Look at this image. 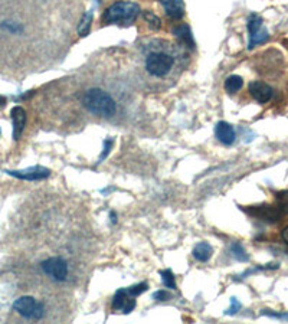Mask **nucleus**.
<instances>
[{"mask_svg": "<svg viewBox=\"0 0 288 324\" xmlns=\"http://www.w3.org/2000/svg\"><path fill=\"white\" fill-rule=\"evenodd\" d=\"M277 199V208L281 211V214L288 215V190H281L275 195Z\"/></svg>", "mask_w": 288, "mask_h": 324, "instance_id": "obj_18", "label": "nucleus"}, {"mask_svg": "<svg viewBox=\"0 0 288 324\" xmlns=\"http://www.w3.org/2000/svg\"><path fill=\"white\" fill-rule=\"evenodd\" d=\"M41 268L43 273L55 281H65L68 277V264L65 259H62L60 256H51V258L42 261Z\"/></svg>", "mask_w": 288, "mask_h": 324, "instance_id": "obj_6", "label": "nucleus"}, {"mask_svg": "<svg viewBox=\"0 0 288 324\" xmlns=\"http://www.w3.org/2000/svg\"><path fill=\"white\" fill-rule=\"evenodd\" d=\"M93 19H94L93 10H88V12H85L84 16H82V19H81V22H79V25H78V35H79L81 38H84V36H87V35L90 34V29H91Z\"/></svg>", "mask_w": 288, "mask_h": 324, "instance_id": "obj_16", "label": "nucleus"}, {"mask_svg": "<svg viewBox=\"0 0 288 324\" xmlns=\"http://www.w3.org/2000/svg\"><path fill=\"white\" fill-rule=\"evenodd\" d=\"M242 85H244V79L239 75H231L225 81V90H226L228 94H237L238 91L242 88Z\"/></svg>", "mask_w": 288, "mask_h": 324, "instance_id": "obj_17", "label": "nucleus"}, {"mask_svg": "<svg viewBox=\"0 0 288 324\" xmlns=\"http://www.w3.org/2000/svg\"><path fill=\"white\" fill-rule=\"evenodd\" d=\"M12 121H13V140H19L26 126V111L22 107H13L10 111Z\"/></svg>", "mask_w": 288, "mask_h": 324, "instance_id": "obj_11", "label": "nucleus"}, {"mask_svg": "<svg viewBox=\"0 0 288 324\" xmlns=\"http://www.w3.org/2000/svg\"><path fill=\"white\" fill-rule=\"evenodd\" d=\"M239 310H241V303H239L235 297H232V299H231V308L226 311V314L234 316V314H237Z\"/></svg>", "mask_w": 288, "mask_h": 324, "instance_id": "obj_25", "label": "nucleus"}, {"mask_svg": "<svg viewBox=\"0 0 288 324\" xmlns=\"http://www.w3.org/2000/svg\"><path fill=\"white\" fill-rule=\"evenodd\" d=\"M213 254V248L208 244V242H200L197 244L193 249V256H195L197 261L200 262H206L211 259V256Z\"/></svg>", "mask_w": 288, "mask_h": 324, "instance_id": "obj_15", "label": "nucleus"}, {"mask_svg": "<svg viewBox=\"0 0 288 324\" xmlns=\"http://www.w3.org/2000/svg\"><path fill=\"white\" fill-rule=\"evenodd\" d=\"M153 297L157 300V301H166V300H169L171 296H170L167 291L160 290V291H156V292L153 294Z\"/></svg>", "mask_w": 288, "mask_h": 324, "instance_id": "obj_27", "label": "nucleus"}, {"mask_svg": "<svg viewBox=\"0 0 288 324\" xmlns=\"http://www.w3.org/2000/svg\"><path fill=\"white\" fill-rule=\"evenodd\" d=\"M282 239H284V242L288 245V226H285V228L282 229Z\"/></svg>", "mask_w": 288, "mask_h": 324, "instance_id": "obj_28", "label": "nucleus"}, {"mask_svg": "<svg viewBox=\"0 0 288 324\" xmlns=\"http://www.w3.org/2000/svg\"><path fill=\"white\" fill-rule=\"evenodd\" d=\"M140 12H141V9L134 2L120 0L105 9V12L102 15V22L105 25H110V23L131 25L138 17Z\"/></svg>", "mask_w": 288, "mask_h": 324, "instance_id": "obj_2", "label": "nucleus"}, {"mask_svg": "<svg viewBox=\"0 0 288 324\" xmlns=\"http://www.w3.org/2000/svg\"><path fill=\"white\" fill-rule=\"evenodd\" d=\"M144 19L147 20V23L152 26L153 29H159L160 27V19L156 16L153 12H146L144 13Z\"/></svg>", "mask_w": 288, "mask_h": 324, "instance_id": "obj_22", "label": "nucleus"}, {"mask_svg": "<svg viewBox=\"0 0 288 324\" xmlns=\"http://www.w3.org/2000/svg\"><path fill=\"white\" fill-rule=\"evenodd\" d=\"M261 314L272 317V318H278V320H288V313H274L271 310H263Z\"/></svg>", "mask_w": 288, "mask_h": 324, "instance_id": "obj_24", "label": "nucleus"}, {"mask_svg": "<svg viewBox=\"0 0 288 324\" xmlns=\"http://www.w3.org/2000/svg\"><path fill=\"white\" fill-rule=\"evenodd\" d=\"M0 27L6 29L10 34H17V32H22V31H23L22 26H19L17 23H12V22H3V23L0 25Z\"/></svg>", "mask_w": 288, "mask_h": 324, "instance_id": "obj_23", "label": "nucleus"}, {"mask_svg": "<svg viewBox=\"0 0 288 324\" xmlns=\"http://www.w3.org/2000/svg\"><path fill=\"white\" fill-rule=\"evenodd\" d=\"M164 9L166 15L173 20H180L185 15V3L183 0H159Z\"/></svg>", "mask_w": 288, "mask_h": 324, "instance_id": "obj_13", "label": "nucleus"}, {"mask_svg": "<svg viewBox=\"0 0 288 324\" xmlns=\"http://www.w3.org/2000/svg\"><path fill=\"white\" fill-rule=\"evenodd\" d=\"M82 104L91 114L102 119H110L117 111V104L114 98L100 88L88 90L82 97Z\"/></svg>", "mask_w": 288, "mask_h": 324, "instance_id": "obj_1", "label": "nucleus"}, {"mask_svg": "<svg viewBox=\"0 0 288 324\" xmlns=\"http://www.w3.org/2000/svg\"><path fill=\"white\" fill-rule=\"evenodd\" d=\"M231 252H232V255L235 256L238 261H241V262H246V261L249 259V255L246 254L245 248L242 247L241 244H238V242L231 247Z\"/></svg>", "mask_w": 288, "mask_h": 324, "instance_id": "obj_19", "label": "nucleus"}, {"mask_svg": "<svg viewBox=\"0 0 288 324\" xmlns=\"http://www.w3.org/2000/svg\"><path fill=\"white\" fill-rule=\"evenodd\" d=\"M149 288V285L146 284V282H140V284H136V285H133V287H128L127 291L133 296V297H138V296H141L144 291H147Z\"/></svg>", "mask_w": 288, "mask_h": 324, "instance_id": "obj_21", "label": "nucleus"}, {"mask_svg": "<svg viewBox=\"0 0 288 324\" xmlns=\"http://www.w3.org/2000/svg\"><path fill=\"white\" fill-rule=\"evenodd\" d=\"M160 275L161 280H163V284H164L167 288H171V290L176 288V280H175V274H173L171 270H164V271H161Z\"/></svg>", "mask_w": 288, "mask_h": 324, "instance_id": "obj_20", "label": "nucleus"}, {"mask_svg": "<svg viewBox=\"0 0 288 324\" xmlns=\"http://www.w3.org/2000/svg\"><path fill=\"white\" fill-rule=\"evenodd\" d=\"M134 299L136 297H133L127 291V288H120L112 297V308L128 314L136 308V300Z\"/></svg>", "mask_w": 288, "mask_h": 324, "instance_id": "obj_7", "label": "nucleus"}, {"mask_svg": "<svg viewBox=\"0 0 288 324\" xmlns=\"http://www.w3.org/2000/svg\"><path fill=\"white\" fill-rule=\"evenodd\" d=\"M248 91H249V94L252 95L255 101H258L260 104H267L274 95L272 86L268 85L264 81H252L248 85Z\"/></svg>", "mask_w": 288, "mask_h": 324, "instance_id": "obj_10", "label": "nucleus"}, {"mask_svg": "<svg viewBox=\"0 0 288 324\" xmlns=\"http://www.w3.org/2000/svg\"><path fill=\"white\" fill-rule=\"evenodd\" d=\"M248 32H249V43L248 49H252L254 46L268 41L270 35L268 31L263 26V17L256 13H252L248 17Z\"/></svg>", "mask_w": 288, "mask_h": 324, "instance_id": "obj_5", "label": "nucleus"}, {"mask_svg": "<svg viewBox=\"0 0 288 324\" xmlns=\"http://www.w3.org/2000/svg\"><path fill=\"white\" fill-rule=\"evenodd\" d=\"M248 214L254 218H258L265 222H278L281 219V211L277 206L261 205L251 206L249 209H245Z\"/></svg>", "mask_w": 288, "mask_h": 324, "instance_id": "obj_8", "label": "nucleus"}, {"mask_svg": "<svg viewBox=\"0 0 288 324\" xmlns=\"http://www.w3.org/2000/svg\"><path fill=\"white\" fill-rule=\"evenodd\" d=\"M173 34L176 35L180 42H183L186 45L187 48L193 49L195 48V41H193V36H192V31H190V26L183 23V25H179L175 27Z\"/></svg>", "mask_w": 288, "mask_h": 324, "instance_id": "obj_14", "label": "nucleus"}, {"mask_svg": "<svg viewBox=\"0 0 288 324\" xmlns=\"http://www.w3.org/2000/svg\"><path fill=\"white\" fill-rule=\"evenodd\" d=\"M6 173L22 180H42L51 176V170L43 166H34L25 170H8Z\"/></svg>", "mask_w": 288, "mask_h": 324, "instance_id": "obj_9", "label": "nucleus"}, {"mask_svg": "<svg viewBox=\"0 0 288 324\" xmlns=\"http://www.w3.org/2000/svg\"><path fill=\"white\" fill-rule=\"evenodd\" d=\"M111 147H112V140L111 138H108V140H105L104 141V150H102V153L101 156H100V162L101 160H104L107 156H108V153H110V150H111Z\"/></svg>", "mask_w": 288, "mask_h": 324, "instance_id": "obj_26", "label": "nucleus"}, {"mask_svg": "<svg viewBox=\"0 0 288 324\" xmlns=\"http://www.w3.org/2000/svg\"><path fill=\"white\" fill-rule=\"evenodd\" d=\"M175 65L173 56L164 52H153L146 60V69L153 77L163 78L169 74Z\"/></svg>", "mask_w": 288, "mask_h": 324, "instance_id": "obj_3", "label": "nucleus"}, {"mask_svg": "<svg viewBox=\"0 0 288 324\" xmlns=\"http://www.w3.org/2000/svg\"><path fill=\"white\" fill-rule=\"evenodd\" d=\"M215 136H216V138L219 140L222 144L226 145L232 144L235 141V138H237L235 130L226 121H219L216 124V127H215Z\"/></svg>", "mask_w": 288, "mask_h": 324, "instance_id": "obj_12", "label": "nucleus"}, {"mask_svg": "<svg viewBox=\"0 0 288 324\" xmlns=\"http://www.w3.org/2000/svg\"><path fill=\"white\" fill-rule=\"evenodd\" d=\"M13 310L27 320H41L45 314V307L42 303H39L38 300L29 296L19 297L13 303Z\"/></svg>", "mask_w": 288, "mask_h": 324, "instance_id": "obj_4", "label": "nucleus"}]
</instances>
